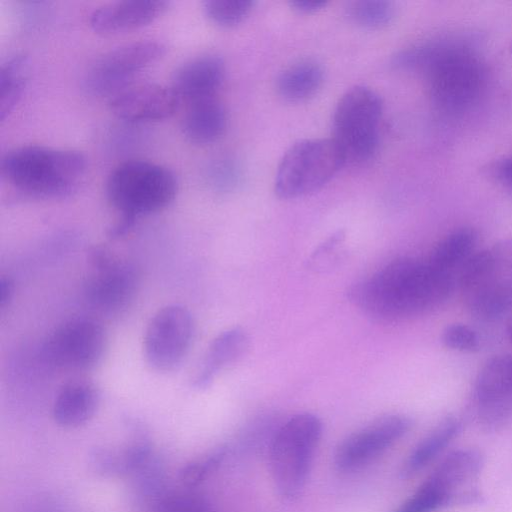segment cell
I'll return each mask as SVG.
<instances>
[{
    "label": "cell",
    "mask_w": 512,
    "mask_h": 512,
    "mask_svg": "<svg viewBox=\"0 0 512 512\" xmlns=\"http://www.w3.org/2000/svg\"><path fill=\"white\" fill-rule=\"evenodd\" d=\"M152 454L149 439L136 429L129 443L96 448L91 458L95 470L103 475H132Z\"/></svg>",
    "instance_id": "obj_21"
},
{
    "label": "cell",
    "mask_w": 512,
    "mask_h": 512,
    "mask_svg": "<svg viewBox=\"0 0 512 512\" xmlns=\"http://www.w3.org/2000/svg\"><path fill=\"white\" fill-rule=\"evenodd\" d=\"M347 12L350 19L360 26L381 28L393 20L395 8L389 1L360 0L351 2Z\"/></svg>",
    "instance_id": "obj_27"
},
{
    "label": "cell",
    "mask_w": 512,
    "mask_h": 512,
    "mask_svg": "<svg viewBox=\"0 0 512 512\" xmlns=\"http://www.w3.org/2000/svg\"><path fill=\"white\" fill-rule=\"evenodd\" d=\"M180 99L171 87L159 84L127 86L109 100L111 112L129 123H146L171 117Z\"/></svg>",
    "instance_id": "obj_16"
},
{
    "label": "cell",
    "mask_w": 512,
    "mask_h": 512,
    "mask_svg": "<svg viewBox=\"0 0 512 512\" xmlns=\"http://www.w3.org/2000/svg\"><path fill=\"white\" fill-rule=\"evenodd\" d=\"M249 339L240 327L219 333L210 343L193 378V386L203 390L210 387L218 375L236 363L246 352Z\"/></svg>",
    "instance_id": "obj_19"
},
{
    "label": "cell",
    "mask_w": 512,
    "mask_h": 512,
    "mask_svg": "<svg viewBox=\"0 0 512 512\" xmlns=\"http://www.w3.org/2000/svg\"><path fill=\"white\" fill-rule=\"evenodd\" d=\"M13 283L9 278H2L0 281V306L3 308L12 298Z\"/></svg>",
    "instance_id": "obj_34"
},
{
    "label": "cell",
    "mask_w": 512,
    "mask_h": 512,
    "mask_svg": "<svg viewBox=\"0 0 512 512\" xmlns=\"http://www.w3.org/2000/svg\"><path fill=\"white\" fill-rule=\"evenodd\" d=\"M226 126L225 107L216 98H211L190 104L182 119L181 130L188 141L206 145L217 141Z\"/></svg>",
    "instance_id": "obj_24"
},
{
    "label": "cell",
    "mask_w": 512,
    "mask_h": 512,
    "mask_svg": "<svg viewBox=\"0 0 512 512\" xmlns=\"http://www.w3.org/2000/svg\"><path fill=\"white\" fill-rule=\"evenodd\" d=\"M410 417L400 413L381 416L349 434L337 446L334 465L339 472L352 473L385 453L411 429Z\"/></svg>",
    "instance_id": "obj_14"
},
{
    "label": "cell",
    "mask_w": 512,
    "mask_h": 512,
    "mask_svg": "<svg viewBox=\"0 0 512 512\" xmlns=\"http://www.w3.org/2000/svg\"><path fill=\"white\" fill-rule=\"evenodd\" d=\"M195 332L190 311L179 304L159 309L149 321L143 341L148 365L159 372L175 370L188 354Z\"/></svg>",
    "instance_id": "obj_11"
},
{
    "label": "cell",
    "mask_w": 512,
    "mask_h": 512,
    "mask_svg": "<svg viewBox=\"0 0 512 512\" xmlns=\"http://www.w3.org/2000/svg\"><path fill=\"white\" fill-rule=\"evenodd\" d=\"M177 190L175 174L160 164L141 159L118 164L106 183L108 200L120 213L119 220L110 229V236L124 235L139 217L170 205Z\"/></svg>",
    "instance_id": "obj_4"
},
{
    "label": "cell",
    "mask_w": 512,
    "mask_h": 512,
    "mask_svg": "<svg viewBox=\"0 0 512 512\" xmlns=\"http://www.w3.org/2000/svg\"><path fill=\"white\" fill-rule=\"evenodd\" d=\"M322 434L321 419L310 412L291 416L274 433L269 467L283 498L293 500L304 490Z\"/></svg>",
    "instance_id": "obj_7"
},
{
    "label": "cell",
    "mask_w": 512,
    "mask_h": 512,
    "mask_svg": "<svg viewBox=\"0 0 512 512\" xmlns=\"http://www.w3.org/2000/svg\"><path fill=\"white\" fill-rule=\"evenodd\" d=\"M457 287L466 309L482 321L512 312V238L477 250L461 270Z\"/></svg>",
    "instance_id": "obj_5"
},
{
    "label": "cell",
    "mask_w": 512,
    "mask_h": 512,
    "mask_svg": "<svg viewBox=\"0 0 512 512\" xmlns=\"http://www.w3.org/2000/svg\"><path fill=\"white\" fill-rule=\"evenodd\" d=\"M106 344V332L98 321L78 317L55 328L44 344V354L57 368L86 371L101 361Z\"/></svg>",
    "instance_id": "obj_13"
},
{
    "label": "cell",
    "mask_w": 512,
    "mask_h": 512,
    "mask_svg": "<svg viewBox=\"0 0 512 512\" xmlns=\"http://www.w3.org/2000/svg\"><path fill=\"white\" fill-rule=\"evenodd\" d=\"M89 260L93 268L85 288L89 303L108 314L127 308L137 291L134 267L104 247H94Z\"/></svg>",
    "instance_id": "obj_15"
},
{
    "label": "cell",
    "mask_w": 512,
    "mask_h": 512,
    "mask_svg": "<svg viewBox=\"0 0 512 512\" xmlns=\"http://www.w3.org/2000/svg\"><path fill=\"white\" fill-rule=\"evenodd\" d=\"M169 5L163 0H125L102 5L89 16L92 30L112 35L141 28L158 18Z\"/></svg>",
    "instance_id": "obj_17"
},
{
    "label": "cell",
    "mask_w": 512,
    "mask_h": 512,
    "mask_svg": "<svg viewBox=\"0 0 512 512\" xmlns=\"http://www.w3.org/2000/svg\"><path fill=\"white\" fill-rule=\"evenodd\" d=\"M506 334H507L508 340L512 344V312L509 314V318L507 320Z\"/></svg>",
    "instance_id": "obj_35"
},
{
    "label": "cell",
    "mask_w": 512,
    "mask_h": 512,
    "mask_svg": "<svg viewBox=\"0 0 512 512\" xmlns=\"http://www.w3.org/2000/svg\"><path fill=\"white\" fill-rule=\"evenodd\" d=\"M510 53L512 55V42H511V45H510Z\"/></svg>",
    "instance_id": "obj_36"
},
{
    "label": "cell",
    "mask_w": 512,
    "mask_h": 512,
    "mask_svg": "<svg viewBox=\"0 0 512 512\" xmlns=\"http://www.w3.org/2000/svg\"><path fill=\"white\" fill-rule=\"evenodd\" d=\"M166 51L163 42L142 39L120 45L99 57L84 77V88L94 95L111 96L129 86V81L157 62Z\"/></svg>",
    "instance_id": "obj_10"
},
{
    "label": "cell",
    "mask_w": 512,
    "mask_h": 512,
    "mask_svg": "<svg viewBox=\"0 0 512 512\" xmlns=\"http://www.w3.org/2000/svg\"><path fill=\"white\" fill-rule=\"evenodd\" d=\"M291 6L300 12L310 13L325 7L326 2L320 0H294L291 1Z\"/></svg>",
    "instance_id": "obj_33"
},
{
    "label": "cell",
    "mask_w": 512,
    "mask_h": 512,
    "mask_svg": "<svg viewBox=\"0 0 512 512\" xmlns=\"http://www.w3.org/2000/svg\"><path fill=\"white\" fill-rule=\"evenodd\" d=\"M28 77V60L24 55L7 59L0 69V121H4L23 96Z\"/></svg>",
    "instance_id": "obj_26"
},
{
    "label": "cell",
    "mask_w": 512,
    "mask_h": 512,
    "mask_svg": "<svg viewBox=\"0 0 512 512\" xmlns=\"http://www.w3.org/2000/svg\"><path fill=\"white\" fill-rule=\"evenodd\" d=\"M483 172L492 182L512 193V153L487 163Z\"/></svg>",
    "instance_id": "obj_32"
},
{
    "label": "cell",
    "mask_w": 512,
    "mask_h": 512,
    "mask_svg": "<svg viewBox=\"0 0 512 512\" xmlns=\"http://www.w3.org/2000/svg\"><path fill=\"white\" fill-rule=\"evenodd\" d=\"M471 412L487 432L512 422V354L495 355L480 368L473 383Z\"/></svg>",
    "instance_id": "obj_12"
},
{
    "label": "cell",
    "mask_w": 512,
    "mask_h": 512,
    "mask_svg": "<svg viewBox=\"0 0 512 512\" xmlns=\"http://www.w3.org/2000/svg\"><path fill=\"white\" fill-rule=\"evenodd\" d=\"M394 64L424 74L433 105L448 116L473 109L487 87L486 64L467 34H447L412 45L395 56Z\"/></svg>",
    "instance_id": "obj_1"
},
{
    "label": "cell",
    "mask_w": 512,
    "mask_h": 512,
    "mask_svg": "<svg viewBox=\"0 0 512 512\" xmlns=\"http://www.w3.org/2000/svg\"><path fill=\"white\" fill-rule=\"evenodd\" d=\"M478 232L461 226L442 237L430 252L427 261L439 272L458 281L467 261L477 251Z\"/></svg>",
    "instance_id": "obj_22"
},
{
    "label": "cell",
    "mask_w": 512,
    "mask_h": 512,
    "mask_svg": "<svg viewBox=\"0 0 512 512\" xmlns=\"http://www.w3.org/2000/svg\"><path fill=\"white\" fill-rule=\"evenodd\" d=\"M324 71L320 64L304 60L286 68L277 78L276 87L281 97L299 102L313 96L321 87Z\"/></svg>",
    "instance_id": "obj_25"
},
{
    "label": "cell",
    "mask_w": 512,
    "mask_h": 512,
    "mask_svg": "<svg viewBox=\"0 0 512 512\" xmlns=\"http://www.w3.org/2000/svg\"><path fill=\"white\" fill-rule=\"evenodd\" d=\"M346 163L332 138L305 139L292 145L283 155L275 176V192L283 199L312 193Z\"/></svg>",
    "instance_id": "obj_8"
},
{
    "label": "cell",
    "mask_w": 512,
    "mask_h": 512,
    "mask_svg": "<svg viewBox=\"0 0 512 512\" xmlns=\"http://www.w3.org/2000/svg\"><path fill=\"white\" fill-rule=\"evenodd\" d=\"M150 508L151 512H215L206 498L192 491H166Z\"/></svg>",
    "instance_id": "obj_28"
},
{
    "label": "cell",
    "mask_w": 512,
    "mask_h": 512,
    "mask_svg": "<svg viewBox=\"0 0 512 512\" xmlns=\"http://www.w3.org/2000/svg\"><path fill=\"white\" fill-rule=\"evenodd\" d=\"M225 455V447H219L190 461L180 472L181 481L189 487L197 486L220 466Z\"/></svg>",
    "instance_id": "obj_30"
},
{
    "label": "cell",
    "mask_w": 512,
    "mask_h": 512,
    "mask_svg": "<svg viewBox=\"0 0 512 512\" xmlns=\"http://www.w3.org/2000/svg\"><path fill=\"white\" fill-rule=\"evenodd\" d=\"M87 169L85 156L74 150L28 145L7 152L1 161L6 181L29 197L59 199L71 195Z\"/></svg>",
    "instance_id": "obj_3"
},
{
    "label": "cell",
    "mask_w": 512,
    "mask_h": 512,
    "mask_svg": "<svg viewBox=\"0 0 512 512\" xmlns=\"http://www.w3.org/2000/svg\"><path fill=\"white\" fill-rule=\"evenodd\" d=\"M100 403L97 387L90 381L74 379L58 391L52 408L55 422L66 428H74L88 422Z\"/></svg>",
    "instance_id": "obj_20"
},
{
    "label": "cell",
    "mask_w": 512,
    "mask_h": 512,
    "mask_svg": "<svg viewBox=\"0 0 512 512\" xmlns=\"http://www.w3.org/2000/svg\"><path fill=\"white\" fill-rule=\"evenodd\" d=\"M457 282L428 261L402 257L350 286V302L374 320L393 323L424 315L443 305Z\"/></svg>",
    "instance_id": "obj_2"
},
{
    "label": "cell",
    "mask_w": 512,
    "mask_h": 512,
    "mask_svg": "<svg viewBox=\"0 0 512 512\" xmlns=\"http://www.w3.org/2000/svg\"><path fill=\"white\" fill-rule=\"evenodd\" d=\"M253 0H207L206 16L215 24L230 27L240 23L252 10Z\"/></svg>",
    "instance_id": "obj_29"
},
{
    "label": "cell",
    "mask_w": 512,
    "mask_h": 512,
    "mask_svg": "<svg viewBox=\"0 0 512 512\" xmlns=\"http://www.w3.org/2000/svg\"><path fill=\"white\" fill-rule=\"evenodd\" d=\"M382 100L372 89L354 86L339 99L333 115V137L346 163H362L376 151Z\"/></svg>",
    "instance_id": "obj_9"
},
{
    "label": "cell",
    "mask_w": 512,
    "mask_h": 512,
    "mask_svg": "<svg viewBox=\"0 0 512 512\" xmlns=\"http://www.w3.org/2000/svg\"><path fill=\"white\" fill-rule=\"evenodd\" d=\"M462 421L455 415H447L441 419L413 447L404 460L400 473L409 478L433 462L462 431Z\"/></svg>",
    "instance_id": "obj_23"
},
{
    "label": "cell",
    "mask_w": 512,
    "mask_h": 512,
    "mask_svg": "<svg viewBox=\"0 0 512 512\" xmlns=\"http://www.w3.org/2000/svg\"><path fill=\"white\" fill-rule=\"evenodd\" d=\"M441 342L446 348L461 353H474L481 347L478 331L464 323L447 325L441 333Z\"/></svg>",
    "instance_id": "obj_31"
},
{
    "label": "cell",
    "mask_w": 512,
    "mask_h": 512,
    "mask_svg": "<svg viewBox=\"0 0 512 512\" xmlns=\"http://www.w3.org/2000/svg\"><path fill=\"white\" fill-rule=\"evenodd\" d=\"M484 463L483 453L474 447L450 452L393 512H436L482 503L484 495L476 482Z\"/></svg>",
    "instance_id": "obj_6"
},
{
    "label": "cell",
    "mask_w": 512,
    "mask_h": 512,
    "mask_svg": "<svg viewBox=\"0 0 512 512\" xmlns=\"http://www.w3.org/2000/svg\"><path fill=\"white\" fill-rule=\"evenodd\" d=\"M225 77V64L217 55L207 54L186 61L175 71L171 88L180 100L190 104L215 98Z\"/></svg>",
    "instance_id": "obj_18"
}]
</instances>
